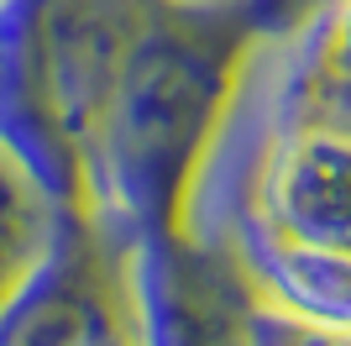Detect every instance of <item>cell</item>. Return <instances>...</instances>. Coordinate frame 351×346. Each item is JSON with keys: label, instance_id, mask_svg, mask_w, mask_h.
Instances as JSON below:
<instances>
[{"label": "cell", "instance_id": "2", "mask_svg": "<svg viewBox=\"0 0 351 346\" xmlns=\"http://www.w3.org/2000/svg\"><path fill=\"white\" fill-rule=\"evenodd\" d=\"M341 262L351 268V137L309 121H273L247 173L241 268Z\"/></svg>", "mask_w": 351, "mask_h": 346}, {"label": "cell", "instance_id": "3", "mask_svg": "<svg viewBox=\"0 0 351 346\" xmlns=\"http://www.w3.org/2000/svg\"><path fill=\"white\" fill-rule=\"evenodd\" d=\"M273 121H309L351 137V0H325L304 16Z\"/></svg>", "mask_w": 351, "mask_h": 346}, {"label": "cell", "instance_id": "4", "mask_svg": "<svg viewBox=\"0 0 351 346\" xmlns=\"http://www.w3.org/2000/svg\"><path fill=\"white\" fill-rule=\"evenodd\" d=\"M53 236H58V205L32 173V163L0 137V320L47 262Z\"/></svg>", "mask_w": 351, "mask_h": 346}, {"label": "cell", "instance_id": "1", "mask_svg": "<svg viewBox=\"0 0 351 346\" xmlns=\"http://www.w3.org/2000/svg\"><path fill=\"white\" fill-rule=\"evenodd\" d=\"M304 0H0V137L53 205L142 252L194 242V189L252 47Z\"/></svg>", "mask_w": 351, "mask_h": 346}]
</instances>
